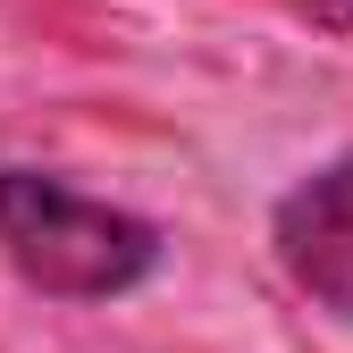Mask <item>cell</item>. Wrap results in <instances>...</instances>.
I'll use <instances>...</instances> for the list:
<instances>
[{"label":"cell","mask_w":353,"mask_h":353,"mask_svg":"<svg viewBox=\"0 0 353 353\" xmlns=\"http://www.w3.org/2000/svg\"><path fill=\"white\" fill-rule=\"evenodd\" d=\"M270 252H278L286 286L312 303V312H328V320L353 328V152L278 194Z\"/></svg>","instance_id":"2"},{"label":"cell","mask_w":353,"mask_h":353,"mask_svg":"<svg viewBox=\"0 0 353 353\" xmlns=\"http://www.w3.org/2000/svg\"><path fill=\"white\" fill-rule=\"evenodd\" d=\"M0 252L51 303H118L160 270L168 236L126 202L76 194L68 176L0 168Z\"/></svg>","instance_id":"1"},{"label":"cell","mask_w":353,"mask_h":353,"mask_svg":"<svg viewBox=\"0 0 353 353\" xmlns=\"http://www.w3.org/2000/svg\"><path fill=\"white\" fill-rule=\"evenodd\" d=\"M312 17L336 26V34H353V0H312Z\"/></svg>","instance_id":"3"}]
</instances>
